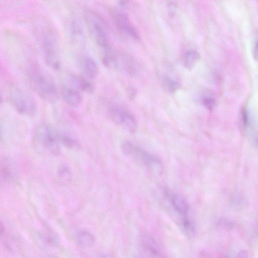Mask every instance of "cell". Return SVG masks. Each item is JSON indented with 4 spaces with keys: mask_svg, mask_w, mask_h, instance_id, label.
Masks as SVG:
<instances>
[{
    "mask_svg": "<svg viewBox=\"0 0 258 258\" xmlns=\"http://www.w3.org/2000/svg\"><path fill=\"white\" fill-rule=\"evenodd\" d=\"M168 11L170 16H174L176 12V6L175 4L170 2L168 4Z\"/></svg>",
    "mask_w": 258,
    "mask_h": 258,
    "instance_id": "7402d4cb",
    "label": "cell"
},
{
    "mask_svg": "<svg viewBox=\"0 0 258 258\" xmlns=\"http://www.w3.org/2000/svg\"><path fill=\"white\" fill-rule=\"evenodd\" d=\"M136 95V91L133 88L128 89V95L131 99H133Z\"/></svg>",
    "mask_w": 258,
    "mask_h": 258,
    "instance_id": "603a6c76",
    "label": "cell"
},
{
    "mask_svg": "<svg viewBox=\"0 0 258 258\" xmlns=\"http://www.w3.org/2000/svg\"><path fill=\"white\" fill-rule=\"evenodd\" d=\"M128 0H120V3L121 5H125Z\"/></svg>",
    "mask_w": 258,
    "mask_h": 258,
    "instance_id": "484cf974",
    "label": "cell"
},
{
    "mask_svg": "<svg viewBox=\"0 0 258 258\" xmlns=\"http://www.w3.org/2000/svg\"><path fill=\"white\" fill-rule=\"evenodd\" d=\"M121 150L125 155L133 158L149 169L158 173L162 171V164L157 157L132 143L129 141L123 142Z\"/></svg>",
    "mask_w": 258,
    "mask_h": 258,
    "instance_id": "3957f363",
    "label": "cell"
},
{
    "mask_svg": "<svg viewBox=\"0 0 258 258\" xmlns=\"http://www.w3.org/2000/svg\"><path fill=\"white\" fill-rule=\"evenodd\" d=\"M79 67L84 75L90 79L95 78L99 73V68L96 62L91 57L83 56L78 61Z\"/></svg>",
    "mask_w": 258,
    "mask_h": 258,
    "instance_id": "7c38bea8",
    "label": "cell"
},
{
    "mask_svg": "<svg viewBox=\"0 0 258 258\" xmlns=\"http://www.w3.org/2000/svg\"><path fill=\"white\" fill-rule=\"evenodd\" d=\"M202 103L207 109L212 110L215 105V101L212 97L206 96L203 98Z\"/></svg>",
    "mask_w": 258,
    "mask_h": 258,
    "instance_id": "ffe728a7",
    "label": "cell"
},
{
    "mask_svg": "<svg viewBox=\"0 0 258 258\" xmlns=\"http://www.w3.org/2000/svg\"><path fill=\"white\" fill-rule=\"evenodd\" d=\"M247 252L245 250H241L238 252L237 257H245L247 256Z\"/></svg>",
    "mask_w": 258,
    "mask_h": 258,
    "instance_id": "cb8c5ba5",
    "label": "cell"
},
{
    "mask_svg": "<svg viewBox=\"0 0 258 258\" xmlns=\"http://www.w3.org/2000/svg\"><path fill=\"white\" fill-rule=\"evenodd\" d=\"M199 57V54L196 50H190L188 51L185 57L184 67L189 70H192Z\"/></svg>",
    "mask_w": 258,
    "mask_h": 258,
    "instance_id": "e0dca14e",
    "label": "cell"
},
{
    "mask_svg": "<svg viewBox=\"0 0 258 258\" xmlns=\"http://www.w3.org/2000/svg\"><path fill=\"white\" fill-rule=\"evenodd\" d=\"M163 86L166 90L170 93H173L178 90L181 85L177 81L171 78L165 77L163 80Z\"/></svg>",
    "mask_w": 258,
    "mask_h": 258,
    "instance_id": "ac0fdd59",
    "label": "cell"
},
{
    "mask_svg": "<svg viewBox=\"0 0 258 258\" xmlns=\"http://www.w3.org/2000/svg\"><path fill=\"white\" fill-rule=\"evenodd\" d=\"M102 61L103 64L110 69L117 67V57L113 50L108 47L102 50Z\"/></svg>",
    "mask_w": 258,
    "mask_h": 258,
    "instance_id": "9a60e30c",
    "label": "cell"
},
{
    "mask_svg": "<svg viewBox=\"0 0 258 258\" xmlns=\"http://www.w3.org/2000/svg\"><path fill=\"white\" fill-rule=\"evenodd\" d=\"M57 174L58 178L62 181H67L71 177V172L69 168L64 165H61L59 166Z\"/></svg>",
    "mask_w": 258,
    "mask_h": 258,
    "instance_id": "d6986e66",
    "label": "cell"
},
{
    "mask_svg": "<svg viewBox=\"0 0 258 258\" xmlns=\"http://www.w3.org/2000/svg\"><path fill=\"white\" fill-rule=\"evenodd\" d=\"M61 94L64 101L70 106H78L82 102V97L79 90L71 85H63Z\"/></svg>",
    "mask_w": 258,
    "mask_h": 258,
    "instance_id": "8fae6325",
    "label": "cell"
},
{
    "mask_svg": "<svg viewBox=\"0 0 258 258\" xmlns=\"http://www.w3.org/2000/svg\"><path fill=\"white\" fill-rule=\"evenodd\" d=\"M219 225L225 229H231L233 226L232 222L226 219H221L219 221Z\"/></svg>",
    "mask_w": 258,
    "mask_h": 258,
    "instance_id": "44dd1931",
    "label": "cell"
},
{
    "mask_svg": "<svg viewBox=\"0 0 258 258\" xmlns=\"http://www.w3.org/2000/svg\"><path fill=\"white\" fill-rule=\"evenodd\" d=\"M109 114L112 120L126 131L131 133L136 131V120L125 108L118 105L112 104L110 106Z\"/></svg>",
    "mask_w": 258,
    "mask_h": 258,
    "instance_id": "8992f818",
    "label": "cell"
},
{
    "mask_svg": "<svg viewBox=\"0 0 258 258\" xmlns=\"http://www.w3.org/2000/svg\"><path fill=\"white\" fill-rule=\"evenodd\" d=\"M85 20L93 39L102 50L109 47L106 33L100 22L92 13H88Z\"/></svg>",
    "mask_w": 258,
    "mask_h": 258,
    "instance_id": "52a82bcc",
    "label": "cell"
},
{
    "mask_svg": "<svg viewBox=\"0 0 258 258\" xmlns=\"http://www.w3.org/2000/svg\"><path fill=\"white\" fill-rule=\"evenodd\" d=\"M27 78L31 88L42 99L49 103L57 101L58 91L55 82L39 66L32 64L28 67Z\"/></svg>",
    "mask_w": 258,
    "mask_h": 258,
    "instance_id": "6da1fadb",
    "label": "cell"
},
{
    "mask_svg": "<svg viewBox=\"0 0 258 258\" xmlns=\"http://www.w3.org/2000/svg\"><path fill=\"white\" fill-rule=\"evenodd\" d=\"M163 194L170 209L179 219L183 232L188 236H194L196 233V227L189 216V208L186 201L181 195L167 188H164Z\"/></svg>",
    "mask_w": 258,
    "mask_h": 258,
    "instance_id": "7a4b0ae2",
    "label": "cell"
},
{
    "mask_svg": "<svg viewBox=\"0 0 258 258\" xmlns=\"http://www.w3.org/2000/svg\"><path fill=\"white\" fill-rule=\"evenodd\" d=\"M253 54L254 58L258 60V42L256 43V44L255 45L254 51H253Z\"/></svg>",
    "mask_w": 258,
    "mask_h": 258,
    "instance_id": "d4e9b609",
    "label": "cell"
},
{
    "mask_svg": "<svg viewBox=\"0 0 258 258\" xmlns=\"http://www.w3.org/2000/svg\"><path fill=\"white\" fill-rule=\"evenodd\" d=\"M110 13L115 24L120 30L135 39L139 38L137 31L125 14L116 9H111Z\"/></svg>",
    "mask_w": 258,
    "mask_h": 258,
    "instance_id": "9c48e42d",
    "label": "cell"
},
{
    "mask_svg": "<svg viewBox=\"0 0 258 258\" xmlns=\"http://www.w3.org/2000/svg\"><path fill=\"white\" fill-rule=\"evenodd\" d=\"M77 240L79 244L84 247L91 246L95 241L93 235L85 230H81L77 233Z\"/></svg>",
    "mask_w": 258,
    "mask_h": 258,
    "instance_id": "2e32d148",
    "label": "cell"
},
{
    "mask_svg": "<svg viewBox=\"0 0 258 258\" xmlns=\"http://www.w3.org/2000/svg\"><path fill=\"white\" fill-rule=\"evenodd\" d=\"M10 100L12 106L20 114L33 116L37 112L38 107L35 99L22 89H12L10 93Z\"/></svg>",
    "mask_w": 258,
    "mask_h": 258,
    "instance_id": "5b68a950",
    "label": "cell"
},
{
    "mask_svg": "<svg viewBox=\"0 0 258 258\" xmlns=\"http://www.w3.org/2000/svg\"><path fill=\"white\" fill-rule=\"evenodd\" d=\"M34 133L36 142L46 151L53 155L59 154L60 141L57 132L51 125L41 123L36 127Z\"/></svg>",
    "mask_w": 258,
    "mask_h": 258,
    "instance_id": "277c9868",
    "label": "cell"
},
{
    "mask_svg": "<svg viewBox=\"0 0 258 258\" xmlns=\"http://www.w3.org/2000/svg\"><path fill=\"white\" fill-rule=\"evenodd\" d=\"M70 85L83 92L91 93L94 90L93 85L87 79L73 74L69 75Z\"/></svg>",
    "mask_w": 258,
    "mask_h": 258,
    "instance_id": "5bb4252c",
    "label": "cell"
},
{
    "mask_svg": "<svg viewBox=\"0 0 258 258\" xmlns=\"http://www.w3.org/2000/svg\"><path fill=\"white\" fill-rule=\"evenodd\" d=\"M60 143L69 149L80 147L79 140L73 130L68 126L60 127L57 131Z\"/></svg>",
    "mask_w": 258,
    "mask_h": 258,
    "instance_id": "30bf717a",
    "label": "cell"
},
{
    "mask_svg": "<svg viewBox=\"0 0 258 258\" xmlns=\"http://www.w3.org/2000/svg\"><path fill=\"white\" fill-rule=\"evenodd\" d=\"M140 242L142 250L146 254L150 256H161V250L153 238L150 236L143 235Z\"/></svg>",
    "mask_w": 258,
    "mask_h": 258,
    "instance_id": "4fadbf2b",
    "label": "cell"
},
{
    "mask_svg": "<svg viewBox=\"0 0 258 258\" xmlns=\"http://www.w3.org/2000/svg\"><path fill=\"white\" fill-rule=\"evenodd\" d=\"M43 48L46 63L52 69L58 70L60 66L58 49L54 37L48 35L43 41Z\"/></svg>",
    "mask_w": 258,
    "mask_h": 258,
    "instance_id": "ba28073f",
    "label": "cell"
}]
</instances>
